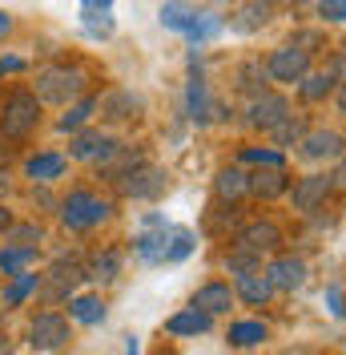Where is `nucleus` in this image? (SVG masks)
<instances>
[{"instance_id":"obj_1","label":"nucleus","mask_w":346,"mask_h":355,"mask_svg":"<svg viewBox=\"0 0 346 355\" xmlns=\"http://www.w3.org/2000/svg\"><path fill=\"white\" fill-rule=\"evenodd\" d=\"M41 121V97L33 89H12L0 110V130L4 137H28Z\"/></svg>"},{"instance_id":"obj_2","label":"nucleus","mask_w":346,"mask_h":355,"mask_svg":"<svg viewBox=\"0 0 346 355\" xmlns=\"http://www.w3.org/2000/svg\"><path fill=\"white\" fill-rule=\"evenodd\" d=\"M85 93V69L77 65H48L37 73V97L53 105H69L73 97Z\"/></svg>"},{"instance_id":"obj_3","label":"nucleus","mask_w":346,"mask_h":355,"mask_svg":"<svg viewBox=\"0 0 346 355\" xmlns=\"http://www.w3.org/2000/svg\"><path fill=\"white\" fill-rule=\"evenodd\" d=\"M109 206L105 198H97L93 190H73L65 202H61V222L69 230H89V226H101L109 218Z\"/></svg>"},{"instance_id":"obj_4","label":"nucleus","mask_w":346,"mask_h":355,"mask_svg":"<svg viewBox=\"0 0 346 355\" xmlns=\"http://www.w3.org/2000/svg\"><path fill=\"white\" fill-rule=\"evenodd\" d=\"M266 73H270V81L298 85L306 73H310V53H306V49H298V44H282V49H274V53H270Z\"/></svg>"},{"instance_id":"obj_5","label":"nucleus","mask_w":346,"mask_h":355,"mask_svg":"<svg viewBox=\"0 0 346 355\" xmlns=\"http://www.w3.org/2000/svg\"><path fill=\"white\" fill-rule=\"evenodd\" d=\"M44 279H48V287L41 283L44 299H48V303H57V299H73V287H77L81 279H89V270L81 266L77 254H61L57 263L48 266V275H44Z\"/></svg>"},{"instance_id":"obj_6","label":"nucleus","mask_w":346,"mask_h":355,"mask_svg":"<svg viewBox=\"0 0 346 355\" xmlns=\"http://www.w3.org/2000/svg\"><path fill=\"white\" fill-rule=\"evenodd\" d=\"M69 339H73L69 319L57 315V311H44V315H37V319L28 323V343H33L37 352H61Z\"/></svg>"},{"instance_id":"obj_7","label":"nucleus","mask_w":346,"mask_h":355,"mask_svg":"<svg viewBox=\"0 0 346 355\" xmlns=\"http://www.w3.org/2000/svg\"><path fill=\"white\" fill-rule=\"evenodd\" d=\"M173 243H177V226L161 222V226H149L145 234H137V239H133V250H137V259H141V263L157 266V263H170Z\"/></svg>"},{"instance_id":"obj_8","label":"nucleus","mask_w":346,"mask_h":355,"mask_svg":"<svg viewBox=\"0 0 346 355\" xmlns=\"http://www.w3.org/2000/svg\"><path fill=\"white\" fill-rule=\"evenodd\" d=\"M117 186H121L125 198H161L165 186H170V178H165V170H157V166H137Z\"/></svg>"},{"instance_id":"obj_9","label":"nucleus","mask_w":346,"mask_h":355,"mask_svg":"<svg viewBox=\"0 0 346 355\" xmlns=\"http://www.w3.org/2000/svg\"><path fill=\"white\" fill-rule=\"evenodd\" d=\"M234 246H246V250H254V254H270V250H278L282 246V230L270 218L246 222V226L238 230V243Z\"/></svg>"},{"instance_id":"obj_10","label":"nucleus","mask_w":346,"mask_h":355,"mask_svg":"<svg viewBox=\"0 0 346 355\" xmlns=\"http://www.w3.org/2000/svg\"><path fill=\"white\" fill-rule=\"evenodd\" d=\"M334 190V182L330 174H306L294 182V210H302V214H314L318 206L326 202V194Z\"/></svg>"},{"instance_id":"obj_11","label":"nucleus","mask_w":346,"mask_h":355,"mask_svg":"<svg viewBox=\"0 0 346 355\" xmlns=\"http://www.w3.org/2000/svg\"><path fill=\"white\" fill-rule=\"evenodd\" d=\"M286 113H290V101H286V97H278V93H262V97H254V101H250V117H246V121H250L254 130L270 133L282 117H286Z\"/></svg>"},{"instance_id":"obj_12","label":"nucleus","mask_w":346,"mask_h":355,"mask_svg":"<svg viewBox=\"0 0 346 355\" xmlns=\"http://www.w3.org/2000/svg\"><path fill=\"white\" fill-rule=\"evenodd\" d=\"M97 110H101V117H109V121H129V117H137V113L145 110V101H141L133 89H113L105 97H97Z\"/></svg>"},{"instance_id":"obj_13","label":"nucleus","mask_w":346,"mask_h":355,"mask_svg":"<svg viewBox=\"0 0 346 355\" xmlns=\"http://www.w3.org/2000/svg\"><path fill=\"white\" fill-rule=\"evenodd\" d=\"M302 157H310V162H330V157H343L346 154V141H343V133H334V130H314V133H306L302 141Z\"/></svg>"},{"instance_id":"obj_14","label":"nucleus","mask_w":346,"mask_h":355,"mask_svg":"<svg viewBox=\"0 0 346 355\" xmlns=\"http://www.w3.org/2000/svg\"><path fill=\"white\" fill-rule=\"evenodd\" d=\"M266 279H270V287L274 291H298L306 283V263L302 259H294V254H282V259L270 263Z\"/></svg>"},{"instance_id":"obj_15","label":"nucleus","mask_w":346,"mask_h":355,"mask_svg":"<svg viewBox=\"0 0 346 355\" xmlns=\"http://www.w3.org/2000/svg\"><path fill=\"white\" fill-rule=\"evenodd\" d=\"M286 190H290V174L282 166H258V174H250V194H258L266 202L282 198Z\"/></svg>"},{"instance_id":"obj_16","label":"nucleus","mask_w":346,"mask_h":355,"mask_svg":"<svg viewBox=\"0 0 346 355\" xmlns=\"http://www.w3.org/2000/svg\"><path fill=\"white\" fill-rule=\"evenodd\" d=\"M270 295H274V287H270V279H266V270H246V275H238V283H234V299H246L250 307H266L270 303Z\"/></svg>"},{"instance_id":"obj_17","label":"nucleus","mask_w":346,"mask_h":355,"mask_svg":"<svg viewBox=\"0 0 346 355\" xmlns=\"http://www.w3.org/2000/svg\"><path fill=\"white\" fill-rule=\"evenodd\" d=\"M190 307L206 311V315H230V307H234V287L230 283H206L190 299Z\"/></svg>"},{"instance_id":"obj_18","label":"nucleus","mask_w":346,"mask_h":355,"mask_svg":"<svg viewBox=\"0 0 346 355\" xmlns=\"http://www.w3.org/2000/svg\"><path fill=\"white\" fill-rule=\"evenodd\" d=\"M113 150H117V141L97 130H77V137H73V157H85V162H105Z\"/></svg>"},{"instance_id":"obj_19","label":"nucleus","mask_w":346,"mask_h":355,"mask_svg":"<svg viewBox=\"0 0 346 355\" xmlns=\"http://www.w3.org/2000/svg\"><path fill=\"white\" fill-rule=\"evenodd\" d=\"M113 0H81V24L89 37H113Z\"/></svg>"},{"instance_id":"obj_20","label":"nucleus","mask_w":346,"mask_h":355,"mask_svg":"<svg viewBox=\"0 0 346 355\" xmlns=\"http://www.w3.org/2000/svg\"><path fill=\"white\" fill-rule=\"evenodd\" d=\"M214 194L221 202H238L242 194H250V174H246L242 166H226V170L214 178Z\"/></svg>"},{"instance_id":"obj_21","label":"nucleus","mask_w":346,"mask_h":355,"mask_svg":"<svg viewBox=\"0 0 346 355\" xmlns=\"http://www.w3.org/2000/svg\"><path fill=\"white\" fill-rule=\"evenodd\" d=\"M210 327H214V315H206V311H197V307L177 311L173 319H165V331L170 335H206Z\"/></svg>"},{"instance_id":"obj_22","label":"nucleus","mask_w":346,"mask_h":355,"mask_svg":"<svg viewBox=\"0 0 346 355\" xmlns=\"http://www.w3.org/2000/svg\"><path fill=\"white\" fill-rule=\"evenodd\" d=\"M185 110H190V117H194L197 125H206V121H210L214 101H210V89H206V81H201V73L190 77V89H185Z\"/></svg>"},{"instance_id":"obj_23","label":"nucleus","mask_w":346,"mask_h":355,"mask_svg":"<svg viewBox=\"0 0 346 355\" xmlns=\"http://www.w3.org/2000/svg\"><path fill=\"white\" fill-rule=\"evenodd\" d=\"M266 21H270V4L266 0H250V4H242L238 12L230 17V28L234 33H258Z\"/></svg>"},{"instance_id":"obj_24","label":"nucleus","mask_w":346,"mask_h":355,"mask_svg":"<svg viewBox=\"0 0 346 355\" xmlns=\"http://www.w3.org/2000/svg\"><path fill=\"white\" fill-rule=\"evenodd\" d=\"M69 315L77 323H85V327H97V323H105V303H101V295H73Z\"/></svg>"},{"instance_id":"obj_25","label":"nucleus","mask_w":346,"mask_h":355,"mask_svg":"<svg viewBox=\"0 0 346 355\" xmlns=\"http://www.w3.org/2000/svg\"><path fill=\"white\" fill-rule=\"evenodd\" d=\"M41 275H33V270H21V275H12V283L4 287V307H21L28 295H37L41 291Z\"/></svg>"},{"instance_id":"obj_26","label":"nucleus","mask_w":346,"mask_h":355,"mask_svg":"<svg viewBox=\"0 0 346 355\" xmlns=\"http://www.w3.org/2000/svg\"><path fill=\"white\" fill-rule=\"evenodd\" d=\"M65 157L61 154H37V157H28V166H24V170H28V178H33V182H57V178L65 174Z\"/></svg>"},{"instance_id":"obj_27","label":"nucleus","mask_w":346,"mask_h":355,"mask_svg":"<svg viewBox=\"0 0 346 355\" xmlns=\"http://www.w3.org/2000/svg\"><path fill=\"white\" fill-rule=\"evenodd\" d=\"M266 335H270V331H266V323H262V319H242V323H230L226 339H230L234 347H258Z\"/></svg>"},{"instance_id":"obj_28","label":"nucleus","mask_w":346,"mask_h":355,"mask_svg":"<svg viewBox=\"0 0 346 355\" xmlns=\"http://www.w3.org/2000/svg\"><path fill=\"white\" fill-rule=\"evenodd\" d=\"M197 8L194 4H185V0H170V4H161V12H157V21L165 24V28H173V33H185L190 24H194Z\"/></svg>"},{"instance_id":"obj_29","label":"nucleus","mask_w":346,"mask_h":355,"mask_svg":"<svg viewBox=\"0 0 346 355\" xmlns=\"http://www.w3.org/2000/svg\"><path fill=\"white\" fill-rule=\"evenodd\" d=\"M266 81H270V73H266L258 61H246V65L238 69V93H246L250 101L266 93Z\"/></svg>"},{"instance_id":"obj_30","label":"nucleus","mask_w":346,"mask_h":355,"mask_svg":"<svg viewBox=\"0 0 346 355\" xmlns=\"http://www.w3.org/2000/svg\"><path fill=\"white\" fill-rule=\"evenodd\" d=\"M28 263H37V246H4L0 250V270L4 275H21Z\"/></svg>"},{"instance_id":"obj_31","label":"nucleus","mask_w":346,"mask_h":355,"mask_svg":"<svg viewBox=\"0 0 346 355\" xmlns=\"http://www.w3.org/2000/svg\"><path fill=\"white\" fill-rule=\"evenodd\" d=\"M270 133H274V141H278V146H298V141L306 137V117H302V113H286Z\"/></svg>"},{"instance_id":"obj_32","label":"nucleus","mask_w":346,"mask_h":355,"mask_svg":"<svg viewBox=\"0 0 346 355\" xmlns=\"http://www.w3.org/2000/svg\"><path fill=\"white\" fill-rule=\"evenodd\" d=\"M298 85H302V97H306V101H326V97L334 93V85H338V81H334L330 73H306Z\"/></svg>"},{"instance_id":"obj_33","label":"nucleus","mask_w":346,"mask_h":355,"mask_svg":"<svg viewBox=\"0 0 346 355\" xmlns=\"http://www.w3.org/2000/svg\"><path fill=\"white\" fill-rule=\"evenodd\" d=\"M221 24H226V21H221L217 12H197L194 24L185 28V37H190V41H197V44H201V41H214L217 33H221Z\"/></svg>"},{"instance_id":"obj_34","label":"nucleus","mask_w":346,"mask_h":355,"mask_svg":"<svg viewBox=\"0 0 346 355\" xmlns=\"http://www.w3.org/2000/svg\"><path fill=\"white\" fill-rule=\"evenodd\" d=\"M93 113H97V97H85V101H77V105H73V110H69L65 117H61V130H65V133L85 130Z\"/></svg>"},{"instance_id":"obj_35","label":"nucleus","mask_w":346,"mask_h":355,"mask_svg":"<svg viewBox=\"0 0 346 355\" xmlns=\"http://www.w3.org/2000/svg\"><path fill=\"white\" fill-rule=\"evenodd\" d=\"M117 270H121V254H117V250H105V254H97V259H93L89 279H97V283H113V279H117Z\"/></svg>"},{"instance_id":"obj_36","label":"nucleus","mask_w":346,"mask_h":355,"mask_svg":"<svg viewBox=\"0 0 346 355\" xmlns=\"http://www.w3.org/2000/svg\"><path fill=\"white\" fill-rule=\"evenodd\" d=\"M262 266V254H254V250H246V246H234L230 254H226V270L238 279V275H246V270H258Z\"/></svg>"},{"instance_id":"obj_37","label":"nucleus","mask_w":346,"mask_h":355,"mask_svg":"<svg viewBox=\"0 0 346 355\" xmlns=\"http://www.w3.org/2000/svg\"><path fill=\"white\" fill-rule=\"evenodd\" d=\"M8 246H33L41 243V226H8Z\"/></svg>"},{"instance_id":"obj_38","label":"nucleus","mask_w":346,"mask_h":355,"mask_svg":"<svg viewBox=\"0 0 346 355\" xmlns=\"http://www.w3.org/2000/svg\"><path fill=\"white\" fill-rule=\"evenodd\" d=\"M242 162H250V166H282V154L278 150H242Z\"/></svg>"},{"instance_id":"obj_39","label":"nucleus","mask_w":346,"mask_h":355,"mask_svg":"<svg viewBox=\"0 0 346 355\" xmlns=\"http://www.w3.org/2000/svg\"><path fill=\"white\" fill-rule=\"evenodd\" d=\"M318 17L330 21V24L346 21V0H322V4H318Z\"/></svg>"},{"instance_id":"obj_40","label":"nucleus","mask_w":346,"mask_h":355,"mask_svg":"<svg viewBox=\"0 0 346 355\" xmlns=\"http://www.w3.org/2000/svg\"><path fill=\"white\" fill-rule=\"evenodd\" d=\"M326 307H330V315H338V319H343V315H346V299H343V287H330V291H326Z\"/></svg>"},{"instance_id":"obj_41","label":"nucleus","mask_w":346,"mask_h":355,"mask_svg":"<svg viewBox=\"0 0 346 355\" xmlns=\"http://www.w3.org/2000/svg\"><path fill=\"white\" fill-rule=\"evenodd\" d=\"M326 73H330L334 81H346V49H338V53H334V61H330V69H326Z\"/></svg>"},{"instance_id":"obj_42","label":"nucleus","mask_w":346,"mask_h":355,"mask_svg":"<svg viewBox=\"0 0 346 355\" xmlns=\"http://www.w3.org/2000/svg\"><path fill=\"white\" fill-rule=\"evenodd\" d=\"M24 61L21 57H0V73H21Z\"/></svg>"},{"instance_id":"obj_43","label":"nucleus","mask_w":346,"mask_h":355,"mask_svg":"<svg viewBox=\"0 0 346 355\" xmlns=\"http://www.w3.org/2000/svg\"><path fill=\"white\" fill-rule=\"evenodd\" d=\"M8 226H12V214H8V206H4V202H0V234H4V230H8Z\"/></svg>"},{"instance_id":"obj_44","label":"nucleus","mask_w":346,"mask_h":355,"mask_svg":"<svg viewBox=\"0 0 346 355\" xmlns=\"http://www.w3.org/2000/svg\"><path fill=\"white\" fill-rule=\"evenodd\" d=\"M330 182H338V186H346V157H343V166H338V170L330 174Z\"/></svg>"},{"instance_id":"obj_45","label":"nucleus","mask_w":346,"mask_h":355,"mask_svg":"<svg viewBox=\"0 0 346 355\" xmlns=\"http://www.w3.org/2000/svg\"><path fill=\"white\" fill-rule=\"evenodd\" d=\"M338 113H346V81L338 85Z\"/></svg>"},{"instance_id":"obj_46","label":"nucleus","mask_w":346,"mask_h":355,"mask_svg":"<svg viewBox=\"0 0 346 355\" xmlns=\"http://www.w3.org/2000/svg\"><path fill=\"white\" fill-rule=\"evenodd\" d=\"M125 355H141V347H137V339L129 335V343H125Z\"/></svg>"},{"instance_id":"obj_47","label":"nucleus","mask_w":346,"mask_h":355,"mask_svg":"<svg viewBox=\"0 0 346 355\" xmlns=\"http://www.w3.org/2000/svg\"><path fill=\"white\" fill-rule=\"evenodd\" d=\"M8 28H12V21H8V17H4V12H0V37H4V33H8Z\"/></svg>"},{"instance_id":"obj_48","label":"nucleus","mask_w":346,"mask_h":355,"mask_svg":"<svg viewBox=\"0 0 346 355\" xmlns=\"http://www.w3.org/2000/svg\"><path fill=\"white\" fill-rule=\"evenodd\" d=\"M0 355H8V339L4 335H0Z\"/></svg>"},{"instance_id":"obj_49","label":"nucleus","mask_w":346,"mask_h":355,"mask_svg":"<svg viewBox=\"0 0 346 355\" xmlns=\"http://www.w3.org/2000/svg\"><path fill=\"white\" fill-rule=\"evenodd\" d=\"M266 4H278V0H266Z\"/></svg>"},{"instance_id":"obj_50","label":"nucleus","mask_w":346,"mask_h":355,"mask_svg":"<svg viewBox=\"0 0 346 355\" xmlns=\"http://www.w3.org/2000/svg\"><path fill=\"white\" fill-rule=\"evenodd\" d=\"M230 4H234V0H230Z\"/></svg>"}]
</instances>
